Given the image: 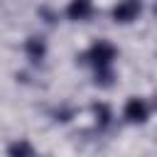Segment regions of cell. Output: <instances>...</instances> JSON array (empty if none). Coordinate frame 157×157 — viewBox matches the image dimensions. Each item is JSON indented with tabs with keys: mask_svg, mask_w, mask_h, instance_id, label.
<instances>
[{
	"mask_svg": "<svg viewBox=\"0 0 157 157\" xmlns=\"http://www.w3.org/2000/svg\"><path fill=\"white\" fill-rule=\"evenodd\" d=\"M115 56H118V49L105 39L93 42L91 49L86 52V59L93 66V76H96L98 86H110L113 83V61H115Z\"/></svg>",
	"mask_w": 157,
	"mask_h": 157,
	"instance_id": "1",
	"label": "cell"
},
{
	"mask_svg": "<svg viewBox=\"0 0 157 157\" xmlns=\"http://www.w3.org/2000/svg\"><path fill=\"white\" fill-rule=\"evenodd\" d=\"M142 15V0H118L110 10L115 25H130Z\"/></svg>",
	"mask_w": 157,
	"mask_h": 157,
	"instance_id": "2",
	"label": "cell"
},
{
	"mask_svg": "<svg viewBox=\"0 0 157 157\" xmlns=\"http://www.w3.org/2000/svg\"><path fill=\"white\" fill-rule=\"evenodd\" d=\"M123 118H125L128 123H132V125L147 123V118H150V105H147V101H145V98H137V96L128 98V101H125V108H123Z\"/></svg>",
	"mask_w": 157,
	"mask_h": 157,
	"instance_id": "3",
	"label": "cell"
},
{
	"mask_svg": "<svg viewBox=\"0 0 157 157\" xmlns=\"http://www.w3.org/2000/svg\"><path fill=\"white\" fill-rule=\"evenodd\" d=\"M93 15V0H69L66 5V17L71 22H83Z\"/></svg>",
	"mask_w": 157,
	"mask_h": 157,
	"instance_id": "4",
	"label": "cell"
},
{
	"mask_svg": "<svg viewBox=\"0 0 157 157\" xmlns=\"http://www.w3.org/2000/svg\"><path fill=\"white\" fill-rule=\"evenodd\" d=\"M25 54H27V59L32 61V64H39L44 56H47V42L42 39V37H27V42H25Z\"/></svg>",
	"mask_w": 157,
	"mask_h": 157,
	"instance_id": "5",
	"label": "cell"
},
{
	"mask_svg": "<svg viewBox=\"0 0 157 157\" xmlns=\"http://www.w3.org/2000/svg\"><path fill=\"white\" fill-rule=\"evenodd\" d=\"M7 155H12V157H20V155H34V147H32L29 142H25V140H17V142H12V145L7 147Z\"/></svg>",
	"mask_w": 157,
	"mask_h": 157,
	"instance_id": "6",
	"label": "cell"
},
{
	"mask_svg": "<svg viewBox=\"0 0 157 157\" xmlns=\"http://www.w3.org/2000/svg\"><path fill=\"white\" fill-rule=\"evenodd\" d=\"M93 110H96V120H101V128L103 125H108V118H110V113H108V108L103 105V103H98V105H93Z\"/></svg>",
	"mask_w": 157,
	"mask_h": 157,
	"instance_id": "7",
	"label": "cell"
}]
</instances>
